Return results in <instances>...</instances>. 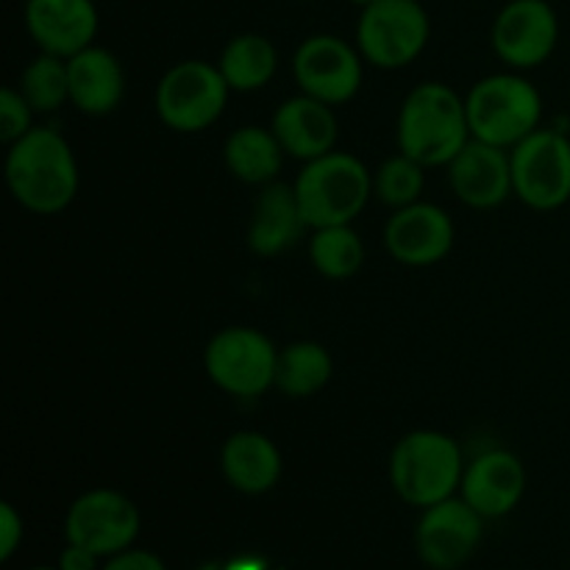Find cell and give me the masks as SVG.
Masks as SVG:
<instances>
[{
  "label": "cell",
  "mask_w": 570,
  "mask_h": 570,
  "mask_svg": "<svg viewBox=\"0 0 570 570\" xmlns=\"http://www.w3.org/2000/svg\"><path fill=\"white\" fill-rule=\"evenodd\" d=\"M228 92L232 87L217 65L198 59L178 61L156 83V115L178 134L206 131L226 111Z\"/></svg>",
  "instance_id": "obj_7"
},
{
  "label": "cell",
  "mask_w": 570,
  "mask_h": 570,
  "mask_svg": "<svg viewBox=\"0 0 570 570\" xmlns=\"http://www.w3.org/2000/svg\"><path fill=\"white\" fill-rule=\"evenodd\" d=\"M232 92H256L267 87L278 70V50L262 33H237L228 39L217 59Z\"/></svg>",
  "instance_id": "obj_23"
},
{
  "label": "cell",
  "mask_w": 570,
  "mask_h": 570,
  "mask_svg": "<svg viewBox=\"0 0 570 570\" xmlns=\"http://www.w3.org/2000/svg\"><path fill=\"white\" fill-rule=\"evenodd\" d=\"M449 181L456 198L471 209H495L515 195L510 150L471 137L449 161Z\"/></svg>",
  "instance_id": "obj_16"
},
{
  "label": "cell",
  "mask_w": 570,
  "mask_h": 570,
  "mask_svg": "<svg viewBox=\"0 0 570 570\" xmlns=\"http://www.w3.org/2000/svg\"><path fill=\"white\" fill-rule=\"evenodd\" d=\"M293 187L306 226H345L354 223L371 200L373 173L356 156L332 150L304 161V170L298 173Z\"/></svg>",
  "instance_id": "obj_4"
},
{
  "label": "cell",
  "mask_w": 570,
  "mask_h": 570,
  "mask_svg": "<svg viewBox=\"0 0 570 570\" xmlns=\"http://www.w3.org/2000/svg\"><path fill=\"white\" fill-rule=\"evenodd\" d=\"M33 115L37 111L31 109L22 92L17 87H6L0 92V139L6 145L17 142L20 137H26L33 128Z\"/></svg>",
  "instance_id": "obj_28"
},
{
  "label": "cell",
  "mask_w": 570,
  "mask_h": 570,
  "mask_svg": "<svg viewBox=\"0 0 570 570\" xmlns=\"http://www.w3.org/2000/svg\"><path fill=\"white\" fill-rule=\"evenodd\" d=\"M306 228L309 226L301 215L298 195H295L293 184H265L248 223V248L256 256H265V259L267 256H278L293 248Z\"/></svg>",
  "instance_id": "obj_20"
},
{
  "label": "cell",
  "mask_w": 570,
  "mask_h": 570,
  "mask_svg": "<svg viewBox=\"0 0 570 570\" xmlns=\"http://www.w3.org/2000/svg\"><path fill=\"white\" fill-rule=\"evenodd\" d=\"M100 570H167L165 562L154 554V551H145V549H126L120 554L109 557Z\"/></svg>",
  "instance_id": "obj_30"
},
{
  "label": "cell",
  "mask_w": 570,
  "mask_h": 570,
  "mask_svg": "<svg viewBox=\"0 0 570 570\" xmlns=\"http://www.w3.org/2000/svg\"><path fill=\"white\" fill-rule=\"evenodd\" d=\"M98 554L76 543H67L65 551L59 554V570H98Z\"/></svg>",
  "instance_id": "obj_31"
},
{
  "label": "cell",
  "mask_w": 570,
  "mask_h": 570,
  "mask_svg": "<svg viewBox=\"0 0 570 570\" xmlns=\"http://www.w3.org/2000/svg\"><path fill=\"white\" fill-rule=\"evenodd\" d=\"M471 137L512 150L543 120V98L529 78L495 72L471 87L465 98Z\"/></svg>",
  "instance_id": "obj_5"
},
{
  "label": "cell",
  "mask_w": 570,
  "mask_h": 570,
  "mask_svg": "<svg viewBox=\"0 0 570 570\" xmlns=\"http://www.w3.org/2000/svg\"><path fill=\"white\" fill-rule=\"evenodd\" d=\"M98 6L95 0H28L26 28L39 53L70 56L95 45L98 37Z\"/></svg>",
  "instance_id": "obj_15"
},
{
  "label": "cell",
  "mask_w": 570,
  "mask_h": 570,
  "mask_svg": "<svg viewBox=\"0 0 570 570\" xmlns=\"http://www.w3.org/2000/svg\"><path fill=\"white\" fill-rule=\"evenodd\" d=\"M271 128L278 142H282L284 154L301 161H312L317 156L332 154L340 137L334 106L304 92L287 98L278 106Z\"/></svg>",
  "instance_id": "obj_18"
},
{
  "label": "cell",
  "mask_w": 570,
  "mask_h": 570,
  "mask_svg": "<svg viewBox=\"0 0 570 570\" xmlns=\"http://www.w3.org/2000/svg\"><path fill=\"white\" fill-rule=\"evenodd\" d=\"M284 148L276 139L273 128L265 126H239L228 134L223 145V161L237 181L250 187H265L278 181L284 167Z\"/></svg>",
  "instance_id": "obj_22"
},
{
  "label": "cell",
  "mask_w": 570,
  "mask_h": 570,
  "mask_svg": "<svg viewBox=\"0 0 570 570\" xmlns=\"http://www.w3.org/2000/svg\"><path fill=\"white\" fill-rule=\"evenodd\" d=\"M484 518L465 499H445L423 510L415 529L417 557L434 570L465 566L482 543Z\"/></svg>",
  "instance_id": "obj_13"
},
{
  "label": "cell",
  "mask_w": 570,
  "mask_h": 570,
  "mask_svg": "<svg viewBox=\"0 0 570 570\" xmlns=\"http://www.w3.org/2000/svg\"><path fill=\"white\" fill-rule=\"evenodd\" d=\"M523 490H527V468L507 449H490L473 456L460 484V495L484 521L510 515L521 504Z\"/></svg>",
  "instance_id": "obj_17"
},
{
  "label": "cell",
  "mask_w": 570,
  "mask_h": 570,
  "mask_svg": "<svg viewBox=\"0 0 570 570\" xmlns=\"http://www.w3.org/2000/svg\"><path fill=\"white\" fill-rule=\"evenodd\" d=\"M309 239V259L312 267L321 273L323 278L332 282H345V278L356 276L365 262V243L360 234L354 232L351 223L345 226H326L312 228Z\"/></svg>",
  "instance_id": "obj_25"
},
{
  "label": "cell",
  "mask_w": 570,
  "mask_h": 570,
  "mask_svg": "<svg viewBox=\"0 0 570 570\" xmlns=\"http://www.w3.org/2000/svg\"><path fill=\"white\" fill-rule=\"evenodd\" d=\"M399 150L423 167H449L471 139L465 98L440 81L412 89L399 111Z\"/></svg>",
  "instance_id": "obj_2"
},
{
  "label": "cell",
  "mask_w": 570,
  "mask_h": 570,
  "mask_svg": "<svg viewBox=\"0 0 570 570\" xmlns=\"http://www.w3.org/2000/svg\"><path fill=\"white\" fill-rule=\"evenodd\" d=\"M334 373V360L315 340H295L278 351L276 384L287 399H309L321 393Z\"/></svg>",
  "instance_id": "obj_24"
},
{
  "label": "cell",
  "mask_w": 570,
  "mask_h": 570,
  "mask_svg": "<svg viewBox=\"0 0 570 570\" xmlns=\"http://www.w3.org/2000/svg\"><path fill=\"white\" fill-rule=\"evenodd\" d=\"M22 98L31 104L37 115H50L61 109L70 100V72H67V59L50 53H39L37 59L28 61L20 76Z\"/></svg>",
  "instance_id": "obj_26"
},
{
  "label": "cell",
  "mask_w": 570,
  "mask_h": 570,
  "mask_svg": "<svg viewBox=\"0 0 570 570\" xmlns=\"http://www.w3.org/2000/svg\"><path fill=\"white\" fill-rule=\"evenodd\" d=\"M512 193L534 212H554L570 200V137L538 128L510 150Z\"/></svg>",
  "instance_id": "obj_9"
},
{
  "label": "cell",
  "mask_w": 570,
  "mask_h": 570,
  "mask_svg": "<svg viewBox=\"0 0 570 570\" xmlns=\"http://www.w3.org/2000/svg\"><path fill=\"white\" fill-rule=\"evenodd\" d=\"M426 170L421 161L412 159L406 154H395L390 159L382 161L376 173H373V195H376L382 204L401 209V206L417 204L426 187Z\"/></svg>",
  "instance_id": "obj_27"
},
{
  "label": "cell",
  "mask_w": 570,
  "mask_h": 570,
  "mask_svg": "<svg viewBox=\"0 0 570 570\" xmlns=\"http://www.w3.org/2000/svg\"><path fill=\"white\" fill-rule=\"evenodd\" d=\"M31 570H59V568H31Z\"/></svg>",
  "instance_id": "obj_33"
},
{
  "label": "cell",
  "mask_w": 570,
  "mask_h": 570,
  "mask_svg": "<svg viewBox=\"0 0 570 570\" xmlns=\"http://www.w3.org/2000/svg\"><path fill=\"white\" fill-rule=\"evenodd\" d=\"M139 523V510L128 495L98 488L72 501L65 518V538L98 557H115L131 549Z\"/></svg>",
  "instance_id": "obj_11"
},
{
  "label": "cell",
  "mask_w": 570,
  "mask_h": 570,
  "mask_svg": "<svg viewBox=\"0 0 570 570\" xmlns=\"http://www.w3.org/2000/svg\"><path fill=\"white\" fill-rule=\"evenodd\" d=\"M22 518L20 512L14 510V507L9 504V501H3L0 504V560H11L14 557V551L20 549L22 543Z\"/></svg>",
  "instance_id": "obj_29"
},
{
  "label": "cell",
  "mask_w": 570,
  "mask_h": 570,
  "mask_svg": "<svg viewBox=\"0 0 570 570\" xmlns=\"http://www.w3.org/2000/svg\"><path fill=\"white\" fill-rule=\"evenodd\" d=\"M3 173L11 198L33 215H59L78 195L76 154L56 128L33 126L11 142Z\"/></svg>",
  "instance_id": "obj_1"
},
{
  "label": "cell",
  "mask_w": 570,
  "mask_h": 570,
  "mask_svg": "<svg viewBox=\"0 0 570 570\" xmlns=\"http://www.w3.org/2000/svg\"><path fill=\"white\" fill-rule=\"evenodd\" d=\"M70 104L89 117H104L120 106L126 95V72L111 50L89 45L67 59Z\"/></svg>",
  "instance_id": "obj_19"
},
{
  "label": "cell",
  "mask_w": 570,
  "mask_h": 570,
  "mask_svg": "<svg viewBox=\"0 0 570 570\" xmlns=\"http://www.w3.org/2000/svg\"><path fill=\"white\" fill-rule=\"evenodd\" d=\"M360 48L334 33H312L295 48L293 76L304 95L328 106L348 104L362 87Z\"/></svg>",
  "instance_id": "obj_10"
},
{
  "label": "cell",
  "mask_w": 570,
  "mask_h": 570,
  "mask_svg": "<svg viewBox=\"0 0 570 570\" xmlns=\"http://www.w3.org/2000/svg\"><path fill=\"white\" fill-rule=\"evenodd\" d=\"M432 22L421 0H373L360 9L356 48L379 70H401L426 50Z\"/></svg>",
  "instance_id": "obj_6"
},
{
  "label": "cell",
  "mask_w": 570,
  "mask_h": 570,
  "mask_svg": "<svg viewBox=\"0 0 570 570\" xmlns=\"http://www.w3.org/2000/svg\"><path fill=\"white\" fill-rule=\"evenodd\" d=\"M220 471L237 493L262 495L282 479V451L267 434L243 429L223 443Z\"/></svg>",
  "instance_id": "obj_21"
},
{
  "label": "cell",
  "mask_w": 570,
  "mask_h": 570,
  "mask_svg": "<svg viewBox=\"0 0 570 570\" xmlns=\"http://www.w3.org/2000/svg\"><path fill=\"white\" fill-rule=\"evenodd\" d=\"M456 239L454 220L438 204L401 206L384 226V248L406 267H432L451 254Z\"/></svg>",
  "instance_id": "obj_14"
},
{
  "label": "cell",
  "mask_w": 570,
  "mask_h": 570,
  "mask_svg": "<svg viewBox=\"0 0 570 570\" xmlns=\"http://www.w3.org/2000/svg\"><path fill=\"white\" fill-rule=\"evenodd\" d=\"M348 3H354V6H360V9H365V6H371L373 0H348Z\"/></svg>",
  "instance_id": "obj_32"
},
{
  "label": "cell",
  "mask_w": 570,
  "mask_h": 570,
  "mask_svg": "<svg viewBox=\"0 0 570 570\" xmlns=\"http://www.w3.org/2000/svg\"><path fill=\"white\" fill-rule=\"evenodd\" d=\"M278 348L250 326H228L209 340L204 367L215 387L237 399H256L276 384Z\"/></svg>",
  "instance_id": "obj_8"
},
{
  "label": "cell",
  "mask_w": 570,
  "mask_h": 570,
  "mask_svg": "<svg viewBox=\"0 0 570 570\" xmlns=\"http://www.w3.org/2000/svg\"><path fill=\"white\" fill-rule=\"evenodd\" d=\"M465 460L451 434L417 429L404 434L390 454V484L410 507L440 504L460 490Z\"/></svg>",
  "instance_id": "obj_3"
},
{
  "label": "cell",
  "mask_w": 570,
  "mask_h": 570,
  "mask_svg": "<svg viewBox=\"0 0 570 570\" xmlns=\"http://www.w3.org/2000/svg\"><path fill=\"white\" fill-rule=\"evenodd\" d=\"M560 42V17L549 0H510L495 14L490 45L512 70L546 65Z\"/></svg>",
  "instance_id": "obj_12"
}]
</instances>
